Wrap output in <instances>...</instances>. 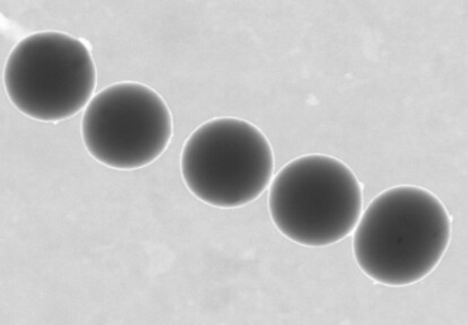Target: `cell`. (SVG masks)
Returning a JSON list of instances; mask_svg holds the SVG:
<instances>
[{"label":"cell","instance_id":"6da1fadb","mask_svg":"<svg viewBox=\"0 0 468 325\" xmlns=\"http://www.w3.org/2000/svg\"><path fill=\"white\" fill-rule=\"evenodd\" d=\"M452 237L445 205L427 189L394 186L377 195L353 231V252L376 283L403 287L436 269Z\"/></svg>","mask_w":468,"mask_h":325},{"label":"cell","instance_id":"7a4b0ae2","mask_svg":"<svg viewBox=\"0 0 468 325\" xmlns=\"http://www.w3.org/2000/svg\"><path fill=\"white\" fill-rule=\"evenodd\" d=\"M269 207L271 221L289 240L328 246L350 236L359 223L362 185L335 157L300 156L271 180Z\"/></svg>","mask_w":468,"mask_h":325},{"label":"cell","instance_id":"3957f363","mask_svg":"<svg viewBox=\"0 0 468 325\" xmlns=\"http://www.w3.org/2000/svg\"><path fill=\"white\" fill-rule=\"evenodd\" d=\"M274 170V152L264 132L239 118L203 123L181 154V174L190 193L217 208L255 202L269 188Z\"/></svg>","mask_w":468,"mask_h":325},{"label":"cell","instance_id":"277c9868","mask_svg":"<svg viewBox=\"0 0 468 325\" xmlns=\"http://www.w3.org/2000/svg\"><path fill=\"white\" fill-rule=\"evenodd\" d=\"M4 84L18 111L37 121L59 122L88 107L97 88V67L83 40L63 32H37L14 47Z\"/></svg>","mask_w":468,"mask_h":325},{"label":"cell","instance_id":"5b68a950","mask_svg":"<svg viewBox=\"0 0 468 325\" xmlns=\"http://www.w3.org/2000/svg\"><path fill=\"white\" fill-rule=\"evenodd\" d=\"M174 132L164 98L137 81H122L100 90L82 119L89 154L114 170L150 165L164 154Z\"/></svg>","mask_w":468,"mask_h":325}]
</instances>
